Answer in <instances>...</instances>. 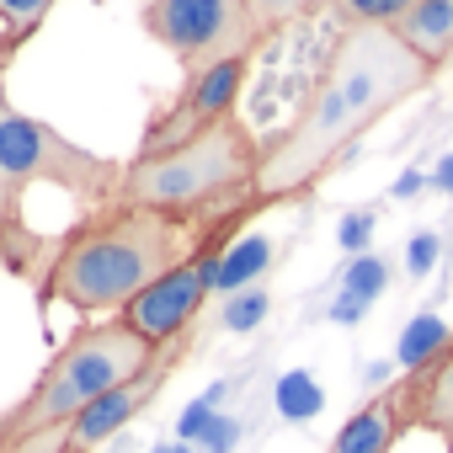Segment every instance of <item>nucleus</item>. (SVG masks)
I'll return each mask as SVG.
<instances>
[{
    "label": "nucleus",
    "mask_w": 453,
    "mask_h": 453,
    "mask_svg": "<svg viewBox=\"0 0 453 453\" xmlns=\"http://www.w3.org/2000/svg\"><path fill=\"white\" fill-rule=\"evenodd\" d=\"M342 27H400L416 0H320Z\"/></svg>",
    "instance_id": "obj_14"
},
{
    "label": "nucleus",
    "mask_w": 453,
    "mask_h": 453,
    "mask_svg": "<svg viewBox=\"0 0 453 453\" xmlns=\"http://www.w3.org/2000/svg\"><path fill=\"white\" fill-rule=\"evenodd\" d=\"M139 22L187 75L257 59V49L273 43L246 0H144Z\"/></svg>",
    "instance_id": "obj_6"
},
{
    "label": "nucleus",
    "mask_w": 453,
    "mask_h": 453,
    "mask_svg": "<svg viewBox=\"0 0 453 453\" xmlns=\"http://www.w3.org/2000/svg\"><path fill=\"white\" fill-rule=\"evenodd\" d=\"M251 75V59H235V65H219V70H203V75H187L181 91L171 96L165 112L150 118L134 160H150V155H165V150H181L187 139L208 134L213 123L235 118V102H241V86Z\"/></svg>",
    "instance_id": "obj_8"
},
{
    "label": "nucleus",
    "mask_w": 453,
    "mask_h": 453,
    "mask_svg": "<svg viewBox=\"0 0 453 453\" xmlns=\"http://www.w3.org/2000/svg\"><path fill=\"white\" fill-rule=\"evenodd\" d=\"M155 453H187V448H155Z\"/></svg>",
    "instance_id": "obj_23"
},
{
    "label": "nucleus",
    "mask_w": 453,
    "mask_h": 453,
    "mask_svg": "<svg viewBox=\"0 0 453 453\" xmlns=\"http://www.w3.org/2000/svg\"><path fill=\"white\" fill-rule=\"evenodd\" d=\"M432 75L437 70L395 27H342V38L326 54V70L315 75L299 118L262 155L257 203L273 208V203L310 192L342 160V150H352L400 102L421 96L432 86Z\"/></svg>",
    "instance_id": "obj_2"
},
{
    "label": "nucleus",
    "mask_w": 453,
    "mask_h": 453,
    "mask_svg": "<svg viewBox=\"0 0 453 453\" xmlns=\"http://www.w3.org/2000/svg\"><path fill=\"white\" fill-rule=\"evenodd\" d=\"M262 315H267V294H262V288H246V294H235L230 304H224V315H219V320L230 326V331H251Z\"/></svg>",
    "instance_id": "obj_18"
},
{
    "label": "nucleus",
    "mask_w": 453,
    "mask_h": 453,
    "mask_svg": "<svg viewBox=\"0 0 453 453\" xmlns=\"http://www.w3.org/2000/svg\"><path fill=\"white\" fill-rule=\"evenodd\" d=\"M224 251H230V246H208V251L192 257L187 267L165 273L150 294H139V299L123 310V320H128L144 342H155V347L181 342V336L192 331V320L203 315L213 283H219V262H224Z\"/></svg>",
    "instance_id": "obj_9"
},
{
    "label": "nucleus",
    "mask_w": 453,
    "mask_h": 453,
    "mask_svg": "<svg viewBox=\"0 0 453 453\" xmlns=\"http://www.w3.org/2000/svg\"><path fill=\"white\" fill-rule=\"evenodd\" d=\"M400 395H405L411 426L437 432L442 448L453 453V336H448V347H442L426 368H416V373L400 379Z\"/></svg>",
    "instance_id": "obj_10"
},
{
    "label": "nucleus",
    "mask_w": 453,
    "mask_h": 453,
    "mask_svg": "<svg viewBox=\"0 0 453 453\" xmlns=\"http://www.w3.org/2000/svg\"><path fill=\"white\" fill-rule=\"evenodd\" d=\"M0 165H6V187L17 203L27 197V187L49 181V187H65L81 203V213L107 208L118 197V181H123L118 160L81 150L75 139H65L59 128H49L43 118H27L17 107L0 123Z\"/></svg>",
    "instance_id": "obj_5"
},
{
    "label": "nucleus",
    "mask_w": 453,
    "mask_h": 453,
    "mask_svg": "<svg viewBox=\"0 0 453 453\" xmlns=\"http://www.w3.org/2000/svg\"><path fill=\"white\" fill-rule=\"evenodd\" d=\"M379 288H384V262H379V257H357V262H352V273H347V294H342V299H352V304H347V310H336V315H342V320H347V315H357Z\"/></svg>",
    "instance_id": "obj_16"
},
{
    "label": "nucleus",
    "mask_w": 453,
    "mask_h": 453,
    "mask_svg": "<svg viewBox=\"0 0 453 453\" xmlns=\"http://www.w3.org/2000/svg\"><path fill=\"white\" fill-rule=\"evenodd\" d=\"M267 144L241 118H224L208 134L187 139L181 150L128 160L118 197L123 208H155V213H219L257 197V171H262Z\"/></svg>",
    "instance_id": "obj_4"
},
{
    "label": "nucleus",
    "mask_w": 453,
    "mask_h": 453,
    "mask_svg": "<svg viewBox=\"0 0 453 453\" xmlns=\"http://www.w3.org/2000/svg\"><path fill=\"white\" fill-rule=\"evenodd\" d=\"M448 336H453V326H442L437 315H421V320H411V331H405V342H400V363H405V373H416V368H426L442 347H448Z\"/></svg>",
    "instance_id": "obj_15"
},
{
    "label": "nucleus",
    "mask_w": 453,
    "mask_h": 453,
    "mask_svg": "<svg viewBox=\"0 0 453 453\" xmlns=\"http://www.w3.org/2000/svg\"><path fill=\"white\" fill-rule=\"evenodd\" d=\"M411 426V416H405V395H400V384H389L384 395H373L342 432H336V442H331V453H389L395 442H400V432Z\"/></svg>",
    "instance_id": "obj_11"
},
{
    "label": "nucleus",
    "mask_w": 453,
    "mask_h": 453,
    "mask_svg": "<svg viewBox=\"0 0 453 453\" xmlns=\"http://www.w3.org/2000/svg\"><path fill=\"white\" fill-rule=\"evenodd\" d=\"M437 181H442V187H453V155L442 160V171H437Z\"/></svg>",
    "instance_id": "obj_22"
},
{
    "label": "nucleus",
    "mask_w": 453,
    "mask_h": 453,
    "mask_svg": "<svg viewBox=\"0 0 453 453\" xmlns=\"http://www.w3.org/2000/svg\"><path fill=\"white\" fill-rule=\"evenodd\" d=\"M432 70L453 54V0H416V6L400 17V27H395Z\"/></svg>",
    "instance_id": "obj_12"
},
{
    "label": "nucleus",
    "mask_w": 453,
    "mask_h": 453,
    "mask_svg": "<svg viewBox=\"0 0 453 453\" xmlns=\"http://www.w3.org/2000/svg\"><path fill=\"white\" fill-rule=\"evenodd\" d=\"M187 347H192V331L181 336V342H171L139 379H128L123 389H112V395H102L96 405H86L75 421H65V426H54V432H43V437H33V442H22L17 453H96L102 442H112L160 389H165V379L176 373V363L187 357Z\"/></svg>",
    "instance_id": "obj_7"
},
{
    "label": "nucleus",
    "mask_w": 453,
    "mask_h": 453,
    "mask_svg": "<svg viewBox=\"0 0 453 453\" xmlns=\"http://www.w3.org/2000/svg\"><path fill=\"white\" fill-rule=\"evenodd\" d=\"M262 213V203H235L219 213H155V208H91L65 235L49 241L43 273L33 283L38 310L70 304L75 315H123L139 294H150L165 273L187 267L208 246H235L241 224Z\"/></svg>",
    "instance_id": "obj_1"
},
{
    "label": "nucleus",
    "mask_w": 453,
    "mask_h": 453,
    "mask_svg": "<svg viewBox=\"0 0 453 453\" xmlns=\"http://www.w3.org/2000/svg\"><path fill=\"white\" fill-rule=\"evenodd\" d=\"M437 262V235H416L411 241V273H426Z\"/></svg>",
    "instance_id": "obj_21"
},
{
    "label": "nucleus",
    "mask_w": 453,
    "mask_h": 453,
    "mask_svg": "<svg viewBox=\"0 0 453 453\" xmlns=\"http://www.w3.org/2000/svg\"><path fill=\"white\" fill-rule=\"evenodd\" d=\"M246 6H251V17L262 22V33H267V38H278L288 22H299L304 12H315L320 0H246Z\"/></svg>",
    "instance_id": "obj_17"
},
{
    "label": "nucleus",
    "mask_w": 453,
    "mask_h": 453,
    "mask_svg": "<svg viewBox=\"0 0 453 453\" xmlns=\"http://www.w3.org/2000/svg\"><path fill=\"white\" fill-rule=\"evenodd\" d=\"M230 442H235V421H230V416H213V426L203 432V448H208V453H224Z\"/></svg>",
    "instance_id": "obj_20"
},
{
    "label": "nucleus",
    "mask_w": 453,
    "mask_h": 453,
    "mask_svg": "<svg viewBox=\"0 0 453 453\" xmlns=\"http://www.w3.org/2000/svg\"><path fill=\"white\" fill-rule=\"evenodd\" d=\"M165 347L144 342L123 315H107V320H91L81 326L54 357L49 368L38 373V384L0 416V453H17L22 442L75 421L86 405H96L102 395L123 389L128 379H139Z\"/></svg>",
    "instance_id": "obj_3"
},
{
    "label": "nucleus",
    "mask_w": 453,
    "mask_h": 453,
    "mask_svg": "<svg viewBox=\"0 0 453 453\" xmlns=\"http://www.w3.org/2000/svg\"><path fill=\"white\" fill-rule=\"evenodd\" d=\"M278 400H283V411H288V416H310V411L320 405V395H315V389H310V379H299V373L283 384V395H278Z\"/></svg>",
    "instance_id": "obj_19"
},
{
    "label": "nucleus",
    "mask_w": 453,
    "mask_h": 453,
    "mask_svg": "<svg viewBox=\"0 0 453 453\" xmlns=\"http://www.w3.org/2000/svg\"><path fill=\"white\" fill-rule=\"evenodd\" d=\"M273 262V241L267 235H246V241H235L230 251H224V262H219V283H213V294H246V283L262 273Z\"/></svg>",
    "instance_id": "obj_13"
}]
</instances>
